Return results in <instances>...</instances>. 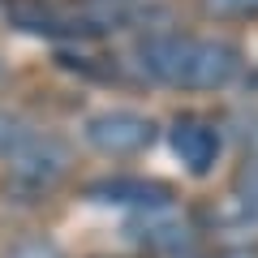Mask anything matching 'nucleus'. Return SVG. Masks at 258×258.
Listing matches in <instances>:
<instances>
[{"label": "nucleus", "instance_id": "1", "mask_svg": "<svg viewBox=\"0 0 258 258\" xmlns=\"http://www.w3.org/2000/svg\"><path fill=\"white\" fill-rule=\"evenodd\" d=\"M147 74L181 91H215L228 86L241 69L237 47L224 39H198V35H155L138 47Z\"/></svg>", "mask_w": 258, "mask_h": 258}, {"label": "nucleus", "instance_id": "2", "mask_svg": "<svg viewBox=\"0 0 258 258\" xmlns=\"http://www.w3.org/2000/svg\"><path fill=\"white\" fill-rule=\"evenodd\" d=\"M86 138L95 142L99 151H108V155H134V151L151 147V138H155V125H151L142 112H99V116L86 120Z\"/></svg>", "mask_w": 258, "mask_h": 258}, {"label": "nucleus", "instance_id": "3", "mask_svg": "<svg viewBox=\"0 0 258 258\" xmlns=\"http://www.w3.org/2000/svg\"><path fill=\"white\" fill-rule=\"evenodd\" d=\"M172 155L181 159L189 172L203 176L207 168L220 159V129L207 125V120H194V116L176 120L172 125Z\"/></svg>", "mask_w": 258, "mask_h": 258}, {"label": "nucleus", "instance_id": "4", "mask_svg": "<svg viewBox=\"0 0 258 258\" xmlns=\"http://www.w3.org/2000/svg\"><path fill=\"white\" fill-rule=\"evenodd\" d=\"M30 142V134L22 129V120H13L9 112H0V159H13Z\"/></svg>", "mask_w": 258, "mask_h": 258}, {"label": "nucleus", "instance_id": "5", "mask_svg": "<svg viewBox=\"0 0 258 258\" xmlns=\"http://www.w3.org/2000/svg\"><path fill=\"white\" fill-rule=\"evenodd\" d=\"M237 203L245 207V215H258V159L237 172Z\"/></svg>", "mask_w": 258, "mask_h": 258}, {"label": "nucleus", "instance_id": "6", "mask_svg": "<svg viewBox=\"0 0 258 258\" xmlns=\"http://www.w3.org/2000/svg\"><path fill=\"white\" fill-rule=\"evenodd\" d=\"M203 9L215 18H258V0H203Z\"/></svg>", "mask_w": 258, "mask_h": 258}, {"label": "nucleus", "instance_id": "7", "mask_svg": "<svg viewBox=\"0 0 258 258\" xmlns=\"http://www.w3.org/2000/svg\"><path fill=\"white\" fill-rule=\"evenodd\" d=\"M5 258H64V254L52 245V241H39V237H30V241H18V245H13Z\"/></svg>", "mask_w": 258, "mask_h": 258}, {"label": "nucleus", "instance_id": "8", "mask_svg": "<svg viewBox=\"0 0 258 258\" xmlns=\"http://www.w3.org/2000/svg\"><path fill=\"white\" fill-rule=\"evenodd\" d=\"M224 258H258V254H249V249H228Z\"/></svg>", "mask_w": 258, "mask_h": 258}]
</instances>
